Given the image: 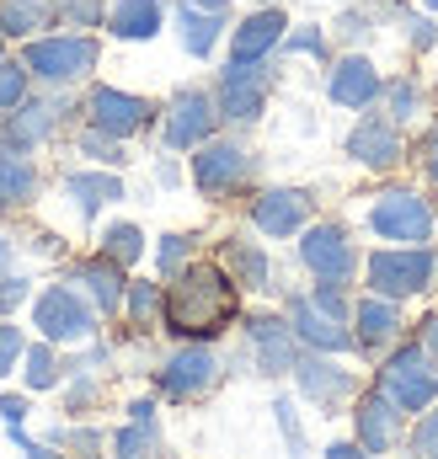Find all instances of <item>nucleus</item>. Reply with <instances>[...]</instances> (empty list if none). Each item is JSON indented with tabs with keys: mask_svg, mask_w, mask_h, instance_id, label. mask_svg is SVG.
I'll return each mask as SVG.
<instances>
[{
	"mask_svg": "<svg viewBox=\"0 0 438 459\" xmlns=\"http://www.w3.org/2000/svg\"><path fill=\"white\" fill-rule=\"evenodd\" d=\"M219 256H224V273H230L241 289H273V262H267V251H262L257 240L230 235V240L219 246Z\"/></svg>",
	"mask_w": 438,
	"mask_h": 459,
	"instance_id": "obj_24",
	"label": "nucleus"
},
{
	"mask_svg": "<svg viewBox=\"0 0 438 459\" xmlns=\"http://www.w3.org/2000/svg\"><path fill=\"white\" fill-rule=\"evenodd\" d=\"M417 459H438V438H434V444H428V449H423Z\"/></svg>",
	"mask_w": 438,
	"mask_h": 459,
	"instance_id": "obj_57",
	"label": "nucleus"
},
{
	"mask_svg": "<svg viewBox=\"0 0 438 459\" xmlns=\"http://www.w3.org/2000/svg\"><path fill=\"white\" fill-rule=\"evenodd\" d=\"M219 379V358L209 352V342H188L177 347L166 363H161V395L166 401H198L209 395Z\"/></svg>",
	"mask_w": 438,
	"mask_h": 459,
	"instance_id": "obj_10",
	"label": "nucleus"
},
{
	"mask_svg": "<svg viewBox=\"0 0 438 459\" xmlns=\"http://www.w3.org/2000/svg\"><path fill=\"white\" fill-rule=\"evenodd\" d=\"M284 54H311V59H321V65H327L331 43H327V32H321V27H300V32H289V38H284Z\"/></svg>",
	"mask_w": 438,
	"mask_h": 459,
	"instance_id": "obj_37",
	"label": "nucleus"
},
{
	"mask_svg": "<svg viewBox=\"0 0 438 459\" xmlns=\"http://www.w3.org/2000/svg\"><path fill=\"white\" fill-rule=\"evenodd\" d=\"M289 326H294L300 342L316 347V352H347V347H358V337L347 332V321L327 316L311 294H289Z\"/></svg>",
	"mask_w": 438,
	"mask_h": 459,
	"instance_id": "obj_18",
	"label": "nucleus"
},
{
	"mask_svg": "<svg viewBox=\"0 0 438 459\" xmlns=\"http://www.w3.org/2000/svg\"><path fill=\"white\" fill-rule=\"evenodd\" d=\"M97 395H102V390H97V379H86V368H81V379H75V390H70V411H75V417H81V411H92V406H97Z\"/></svg>",
	"mask_w": 438,
	"mask_h": 459,
	"instance_id": "obj_48",
	"label": "nucleus"
},
{
	"mask_svg": "<svg viewBox=\"0 0 438 459\" xmlns=\"http://www.w3.org/2000/svg\"><path fill=\"white\" fill-rule=\"evenodd\" d=\"M65 193H70V198H75V209L92 220V214H102L108 204L123 198V182H118L112 171H70V177H65Z\"/></svg>",
	"mask_w": 438,
	"mask_h": 459,
	"instance_id": "obj_26",
	"label": "nucleus"
},
{
	"mask_svg": "<svg viewBox=\"0 0 438 459\" xmlns=\"http://www.w3.org/2000/svg\"><path fill=\"white\" fill-rule=\"evenodd\" d=\"M294 385H300V395L316 406V411H342L353 395H358V379H353V368H342V363H331V352H300V363H294Z\"/></svg>",
	"mask_w": 438,
	"mask_h": 459,
	"instance_id": "obj_8",
	"label": "nucleus"
},
{
	"mask_svg": "<svg viewBox=\"0 0 438 459\" xmlns=\"http://www.w3.org/2000/svg\"><path fill=\"white\" fill-rule=\"evenodd\" d=\"M273 417H278V433H284V444H289V459H305V428H300L294 406H289V401H273Z\"/></svg>",
	"mask_w": 438,
	"mask_h": 459,
	"instance_id": "obj_38",
	"label": "nucleus"
},
{
	"mask_svg": "<svg viewBox=\"0 0 438 459\" xmlns=\"http://www.w3.org/2000/svg\"><path fill=\"white\" fill-rule=\"evenodd\" d=\"M311 209H316V198L305 187H267L262 198H251V225L284 240V235H300L311 225Z\"/></svg>",
	"mask_w": 438,
	"mask_h": 459,
	"instance_id": "obj_15",
	"label": "nucleus"
},
{
	"mask_svg": "<svg viewBox=\"0 0 438 459\" xmlns=\"http://www.w3.org/2000/svg\"><path fill=\"white\" fill-rule=\"evenodd\" d=\"M5 256H11V240H5V235H0V267H5Z\"/></svg>",
	"mask_w": 438,
	"mask_h": 459,
	"instance_id": "obj_56",
	"label": "nucleus"
},
{
	"mask_svg": "<svg viewBox=\"0 0 438 459\" xmlns=\"http://www.w3.org/2000/svg\"><path fill=\"white\" fill-rule=\"evenodd\" d=\"M374 459H380V455H374Z\"/></svg>",
	"mask_w": 438,
	"mask_h": 459,
	"instance_id": "obj_61",
	"label": "nucleus"
},
{
	"mask_svg": "<svg viewBox=\"0 0 438 459\" xmlns=\"http://www.w3.org/2000/svg\"><path fill=\"white\" fill-rule=\"evenodd\" d=\"M59 117H65L59 102H16L11 117H5V144L32 150V144H43V139L59 128Z\"/></svg>",
	"mask_w": 438,
	"mask_h": 459,
	"instance_id": "obj_23",
	"label": "nucleus"
},
{
	"mask_svg": "<svg viewBox=\"0 0 438 459\" xmlns=\"http://www.w3.org/2000/svg\"><path fill=\"white\" fill-rule=\"evenodd\" d=\"M54 5L48 0H0V32L5 38H32L38 27H48Z\"/></svg>",
	"mask_w": 438,
	"mask_h": 459,
	"instance_id": "obj_29",
	"label": "nucleus"
},
{
	"mask_svg": "<svg viewBox=\"0 0 438 459\" xmlns=\"http://www.w3.org/2000/svg\"><path fill=\"white\" fill-rule=\"evenodd\" d=\"M337 38H342V43L374 38V16H369V11H342V16H337Z\"/></svg>",
	"mask_w": 438,
	"mask_h": 459,
	"instance_id": "obj_43",
	"label": "nucleus"
},
{
	"mask_svg": "<svg viewBox=\"0 0 438 459\" xmlns=\"http://www.w3.org/2000/svg\"><path fill=\"white\" fill-rule=\"evenodd\" d=\"M128 417H134V422H155V401H134Z\"/></svg>",
	"mask_w": 438,
	"mask_h": 459,
	"instance_id": "obj_54",
	"label": "nucleus"
},
{
	"mask_svg": "<svg viewBox=\"0 0 438 459\" xmlns=\"http://www.w3.org/2000/svg\"><path fill=\"white\" fill-rule=\"evenodd\" d=\"M347 155L369 171H396L401 155H407V139H401V123L385 113H364L347 134Z\"/></svg>",
	"mask_w": 438,
	"mask_h": 459,
	"instance_id": "obj_11",
	"label": "nucleus"
},
{
	"mask_svg": "<svg viewBox=\"0 0 438 459\" xmlns=\"http://www.w3.org/2000/svg\"><path fill=\"white\" fill-rule=\"evenodd\" d=\"M423 113H428V91H423L412 75H401V81L385 86V117H396V123L407 128L412 117H423Z\"/></svg>",
	"mask_w": 438,
	"mask_h": 459,
	"instance_id": "obj_30",
	"label": "nucleus"
},
{
	"mask_svg": "<svg viewBox=\"0 0 438 459\" xmlns=\"http://www.w3.org/2000/svg\"><path fill=\"white\" fill-rule=\"evenodd\" d=\"M54 11L70 27H102V0H54Z\"/></svg>",
	"mask_w": 438,
	"mask_h": 459,
	"instance_id": "obj_40",
	"label": "nucleus"
},
{
	"mask_svg": "<svg viewBox=\"0 0 438 459\" xmlns=\"http://www.w3.org/2000/svg\"><path fill=\"white\" fill-rule=\"evenodd\" d=\"M188 256H193V240H188V235H161V251H155L161 278H177V273L188 267Z\"/></svg>",
	"mask_w": 438,
	"mask_h": 459,
	"instance_id": "obj_35",
	"label": "nucleus"
},
{
	"mask_svg": "<svg viewBox=\"0 0 438 459\" xmlns=\"http://www.w3.org/2000/svg\"><path fill=\"white\" fill-rule=\"evenodd\" d=\"M374 385L412 417V411H428L438 401V368L428 363V352L423 342H401L385 363H380V374H374Z\"/></svg>",
	"mask_w": 438,
	"mask_h": 459,
	"instance_id": "obj_3",
	"label": "nucleus"
},
{
	"mask_svg": "<svg viewBox=\"0 0 438 459\" xmlns=\"http://www.w3.org/2000/svg\"><path fill=\"white\" fill-rule=\"evenodd\" d=\"M251 177V150L246 144H235V139H209V144H198V155H193V187L204 193V198H230V193H241V182Z\"/></svg>",
	"mask_w": 438,
	"mask_h": 459,
	"instance_id": "obj_7",
	"label": "nucleus"
},
{
	"mask_svg": "<svg viewBox=\"0 0 438 459\" xmlns=\"http://www.w3.org/2000/svg\"><path fill=\"white\" fill-rule=\"evenodd\" d=\"M54 444L75 449L81 459H97V449H102V433H97V428H59V433H54Z\"/></svg>",
	"mask_w": 438,
	"mask_h": 459,
	"instance_id": "obj_41",
	"label": "nucleus"
},
{
	"mask_svg": "<svg viewBox=\"0 0 438 459\" xmlns=\"http://www.w3.org/2000/svg\"><path fill=\"white\" fill-rule=\"evenodd\" d=\"M27 390H48V385H59V358H54V342H38L27 347Z\"/></svg>",
	"mask_w": 438,
	"mask_h": 459,
	"instance_id": "obj_34",
	"label": "nucleus"
},
{
	"mask_svg": "<svg viewBox=\"0 0 438 459\" xmlns=\"http://www.w3.org/2000/svg\"><path fill=\"white\" fill-rule=\"evenodd\" d=\"M81 155H92V160H102V166H123V160H128V155L118 150V139L102 134V128H86V134H81Z\"/></svg>",
	"mask_w": 438,
	"mask_h": 459,
	"instance_id": "obj_36",
	"label": "nucleus"
},
{
	"mask_svg": "<svg viewBox=\"0 0 438 459\" xmlns=\"http://www.w3.org/2000/svg\"><path fill=\"white\" fill-rule=\"evenodd\" d=\"M128 316H134V326H155L166 316V294L155 283H128Z\"/></svg>",
	"mask_w": 438,
	"mask_h": 459,
	"instance_id": "obj_33",
	"label": "nucleus"
},
{
	"mask_svg": "<svg viewBox=\"0 0 438 459\" xmlns=\"http://www.w3.org/2000/svg\"><path fill=\"white\" fill-rule=\"evenodd\" d=\"M215 123H219V102L209 91H177L171 108H166V144L171 150H198L215 139Z\"/></svg>",
	"mask_w": 438,
	"mask_h": 459,
	"instance_id": "obj_13",
	"label": "nucleus"
},
{
	"mask_svg": "<svg viewBox=\"0 0 438 459\" xmlns=\"http://www.w3.org/2000/svg\"><path fill=\"white\" fill-rule=\"evenodd\" d=\"M193 5H204V11H224L230 0H193Z\"/></svg>",
	"mask_w": 438,
	"mask_h": 459,
	"instance_id": "obj_55",
	"label": "nucleus"
},
{
	"mask_svg": "<svg viewBox=\"0 0 438 459\" xmlns=\"http://www.w3.org/2000/svg\"><path fill=\"white\" fill-rule=\"evenodd\" d=\"M300 262H305L316 278H327V283H347V278L358 273V251H353V240H347L342 225H311L305 230Z\"/></svg>",
	"mask_w": 438,
	"mask_h": 459,
	"instance_id": "obj_14",
	"label": "nucleus"
},
{
	"mask_svg": "<svg viewBox=\"0 0 438 459\" xmlns=\"http://www.w3.org/2000/svg\"><path fill=\"white\" fill-rule=\"evenodd\" d=\"M16 102H27V65H5L0 59V113L16 108Z\"/></svg>",
	"mask_w": 438,
	"mask_h": 459,
	"instance_id": "obj_39",
	"label": "nucleus"
},
{
	"mask_svg": "<svg viewBox=\"0 0 438 459\" xmlns=\"http://www.w3.org/2000/svg\"><path fill=\"white\" fill-rule=\"evenodd\" d=\"M428 5H438V0H428Z\"/></svg>",
	"mask_w": 438,
	"mask_h": 459,
	"instance_id": "obj_59",
	"label": "nucleus"
},
{
	"mask_svg": "<svg viewBox=\"0 0 438 459\" xmlns=\"http://www.w3.org/2000/svg\"><path fill=\"white\" fill-rule=\"evenodd\" d=\"M86 113H92V128H102V134H112V139H128V134L150 128L155 108H150L145 97H134V91H118V86H97V91L86 97Z\"/></svg>",
	"mask_w": 438,
	"mask_h": 459,
	"instance_id": "obj_17",
	"label": "nucleus"
},
{
	"mask_svg": "<svg viewBox=\"0 0 438 459\" xmlns=\"http://www.w3.org/2000/svg\"><path fill=\"white\" fill-rule=\"evenodd\" d=\"M0 38H5V32H0Z\"/></svg>",
	"mask_w": 438,
	"mask_h": 459,
	"instance_id": "obj_60",
	"label": "nucleus"
},
{
	"mask_svg": "<svg viewBox=\"0 0 438 459\" xmlns=\"http://www.w3.org/2000/svg\"><path fill=\"white\" fill-rule=\"evenodd\" d=\"M438 273V251L434 246H380L369 251L364 262V278H369V294H385V299H412L434 283Z\"/></svg>",
	"mask_w": 438,
	"mask_h": 459,
	"instance_id": "obj_2",
	"label": "nucleus"
},
{
	"mask_svg": "<svg viewBox=\"0 0 438 459\" xmlns=\"http://www.w3.org/2000/svg\"><path fill=\"white\" fill-rule=\"evenodd\" d=\"M407 459H417V455H412V449H407Z\"/></svg>",
	"mask_w": 438,
	"mask_h": 459,
	"instance_id": "obj_58",
	"label": "nucleus"
},
{
	"mask_svg": "<svg viewBox=\"0 0 438 459\" xmlns=\"http://www.w3.org/2000/svg\"><path fill=\"white\" fill-rule=\"evenodd\" d=\"M353 433H358V444H364L369 455H390V449L407 438V411L374 385V390L358 395V406H353Z\"/></svg>",
	"mask_w": 438,
	"mask_h": 459,
	"instance_id": "obj_12",
	"label": "nucleus"
},
{
	"mask_svg": "<svg viewBox=\"0 0 438 459\" xmlns=\"http://www.w3.org/2000/svg\"><path fill=\"white\" fill-rule=\"evenodd\" d=\"M434 438H438V401L428 406V411H423V417H417V428H412V438H407V449H412V455H423V449H428Z\"/></svg>",
	"mask_w": 438,
	"mask_h": 459,
	"instance_id": "obj_45",
	"label": "nucleus"
},
{
	"mask_svg": "<svg viewBox=\"0 0 438 459\" xmlns=\"http://www.w3.org/2000/svg\"><path fill=\"white\" fill-rule=\"evenodd\" d=\"M353 326H358V352H385L401 342V299L369 294L353 305Z\"/></svg>",
	"mask_w": 438,
	"mask_h": 459,
	"instance_id": "obj_20",
	"label": "nucleus"
},
{
	"mask_svg": "<svg viewBox=\"0 0 438 459\" xmlns=\"http://www.w3.org/2000/svg\"><path fill=\"white\" fill-rule=\"evenodd\" d=\"M177 32H182V48H188L193 59H209L215 43H219V32H224V16L193 5V0H182V5H177Z\"/></svg>",
	"mask_w": 438,
	"mask_h": 459,
	"instance_id": "obj_25",
	"label": "nucleus"
},
{
	"mask_svg": "<svg viewBox=\"0 0 438 459\" xmlns=\"http://www.w3.org/2000/svg\"><path fill=\"white\" fill-rule=\"evenodd\" d=\"M369 230L390 246H428L434 240V204L412 187H385L369 204Z\"/></svg>",
	"mask_w": 438,
	"mask_h": 459,
	"instance_id": "obj_4",
	"label": "nucleus"
},
{
	"mask_svg": "<svg viewBox=\"0 0 438 459\" xmlns=\"http://www.w3.org/2000/svg\"><path fill=\"white\" fill-rule=\"evenodd\" d=\"M70 283H81V294L102 310V316H112L123 299H128V283H123V267L112 262V256H92V262H75L70 267Z\"/></svg>",
	"mask_w": 438,
	"mask_h": 459,
	"instance_id": "obj_22",
	"label": "nucleus"
},
{
	"mask_svg": "<svg viewBox=\"0 0 438 459\" xmlns=\"http://www.w3.org/2000/svg\"><path fill=\"white\" fill-rule=\"evenodd\" d=\"M327 97L337 108H353V113H369L380 97H385V81H380V70L364 59V54H347L337 70H331L327 81Z\"/></svg>",
	"mask_w": 438,
	"mask_h": 459,
	"instance_id": "obj_19",
	"label": "nucleus"
},
{
	"mask_svg": "<svg viewBox=\"0 0 438 459\" xmlns=\"http://www.w3.org/2000/svg\"><path fill=\"white\" fill-rule=\"evenodd\" d=\"M407 43H412L417 54H428V48L438 43V27L428 22V16H407Z\"/></svg>",
	"mask_w": 438,
	"mask_h": 459,
	"instance_id": "obj_47",
	"label": "nucleus"
},
{
	"mask_svg": "<svg viewBox=\"0 0 438 459\" xmlns=\"http://www.w3.org/2000/svg\"><path fill=\"white\" fill-rule=\"evenodd\" d=\"M32 326L43 332V342H92V337H97V305H86L81 289L54 283V289L38 294Z\"/></svg>",
	"mask_w": 438,
	"mask_h": 459,
	"instance_id": "obj_6",
	"label": "nucleus"
},
{
	"mask_svg": "<svg viewBox=\"0 0 438 459\" xmlns=\"http://www.w3.org/2000/svg\"><path fill=\"white\" fill-rule=\"evenodd\" d=\"M27 294H32V283H27V278H11V273H0V316H11V310L27 299Z\"/></svg>",
	"mask_w": 438,
	"mask_h": 459,
	"instance_id": "obj_46",
	"label": "nucleus"
},
{
	"mask_svg": "<svg viewBox=\"0 0 438 459\" xmlns=\"http://www.w3.org/2000/svg\"><path fill=\"white\" fill-rule=\"evenodd\" d=\"M417 342H423V352H428V363L438 368V316H428V321H423V332H417Z\"/></svg>",
	"mask_w": 438,
	"mask_h": 459,
	"instance_id": "obj_51",
	"label": "nucleus"
},
{
	"mask_svg": "<svg viewBox=\"0 0 438 459\" xmlns=\"http://www.w3.org/2000/svg\"><path fill=\"white\" fill-rule=\"evenodd\" d=\"M327 459H374V455H369V449H364V444L353 438V444H331Z\"/></svg>",
	"mask_w": 438,
	"mask_h": 459,
	"instance_id": "obj_52",
	"label": "nucleus"
},
{
	"mask_svg": "<svg viewBox=\"0 0 438 459\" xmlns=\"http://www.w3.org/2000/svg\"><path fill=\"white\" fill-rule=\"evenodd\" d=\"M112 449H118V459H161V428L128 417V428L112 438Z\"/></svg>",
	"mask_w": 438,
	"mask_h": 459,
	"instance_id": "obj_31",
	"label": "nucleus"
},
{
	"mask_svg": "<svg viewBox=\"0 0 438 459\" xmlns=\"http://www.w3.org/2000/svg\"><path fill=\"white\" fill-rule=\"evenodd\" d=\"M428 182L438 187V128L428 134Z\"/></svg>",
	"mask_w": 438,
	"mask_h": 459,
	"instance_id": "obj_53",
	"label": "nucleus"
},
{
	"mask_svg": "<svg viewBox=\"0 0 438 459\" xmlns=\"http://www.w3.org/2000/svg\"><path fill=\"white\" fill-rule=\"evenodd\" d=\"M267 91H273V70L267 65H224L219 75V117L224 123H257L267 108Z\"/></svg>",
	"mask_w": 438,
	"mask_h": 459,
	"instance_id": "obj_9",
	"label": "nucleus"
},
{
	"mask_svg": "<svg viewBox=\"0 0 438 459\" xmlns=\"http://www.w3.org/2000/svg\"><path fill=\"white\" fill-rule=\"evenodd\" d=\"M284 11H251L241 27H235V38H230V59L235 65H262L278 43H284Z\"/></svg>",
	"mask_w": 438,
	"mask_h": 459,
	"instance_id": "obj_21",
	"label": "nucleus"
},
{
	"mask_svg": "<svg viewBox=\"0 0 438 459\" xmlns=\"http://www.w3.org/2000/svg\"><path fill=\"white\" fill-rule=\"evenodd\" d=\"M327 316H337V321H353V305H347V294H342V283H327V278H316V294H311Z\"/></svg>",
	"mask_w": 438,
	"mask_h": 459,
	"instance_id": "obj_42",
	"label": "nucleus"
},
{
	"mask_svg": "<svg viewBox=\"0 0 438 459\" xmlns=\"http://www.w3.org/2000/svg\"><path fill=\"white\" fill-rule=\"evenodd\" d=\"M11 438H16V449H22V455H27V459H59V455H54V449H48V444H32V438H27L22 428H11Z\"/></svg>",
	"mask_w": 438,
	"mask_h": 459,
	"instance_id": "obj_50",
	"label": "nucleus"
},
{
	"mask_svg": "<svg viewBox=\"0 0 438 459\" xmlns=\"http://www.w3.org/2000/svg\"><path fill=\"white\" fill-rule=\"evenodd\" d=\"M32 187H38V171H32L27 150H16V144H0V209H16V204H27V198H32Z\"/></svg>",
	"mask_w": 438,
	"mask_h": 459,
	"instance_id": "obj_28",
	"label": "nucleus"
},
{
	"mask_svg": "<svg viewBox=\"0 0 438 459\" xmlns=\"http://www.w3.org/2000/svg\"><path fill=\"white\" fill-rule=\"evenodd\" d=\"M22 352H27V337H22L16 326H5V321H0V379L16 368V358H22Z\"/></svg>",
	"mask_w": 438,
	"mask_h": 459,
	"instance_id": "obj_44",
	"label": "nucleus"
},
{
	"mask_svg": "<svg viewBox=\"0 0 438 459\" xmlns=\"http://www.w3.org/2000/svg\"><path fill=\"white\" fill-rule=\"evenodd\" d=\"M102 256H112L118 267H134L145 256V230L139 225H108L102 230Z\"/></svg>",
	"mask_w": 438,
	"mask_h": 459,
	"instance_id": "obj_32",
	"label": "nucleus"
},
{
	"mask_svg": "<svg viewBox=\"0 0 438 459\" xmlns=\"http://www.w3.org/2000/svg\"><path fill=\"white\" fill-rule=\"evenodd\" d=\"M27 75L48 81V86H75L97 70V38L86 32H65V38H32L22 54Z\"/></svg>",
	"mask_w": 438,
	"mask_h": 459,
	"instance_id": "obj_5",
	"label": "nucleus"
},
{
	"mask_svg": "<svg viewBox=\"0 0 438 459\" xmlns=\"http://www.w3.org/2000/svg\"><path fill=\"white\" fill-rule=\"evenodd\" d=\"M161 0H118L108 16V32L123 43H139V38H155L161 32Z\"/></svg>",
	"mask_w": 438,
	"mask_h": 459,
	"instance_id": "obj_27",
	"label": "nucleus"
},
{
	"mask_svg": "<svg viewBox=\"0 0 438 459\" xmlns=\"http://www.w3.org/2000/svg\"><path fill=\"white\" fill-rule=\"evenodd\" d=\"M27 395H0V417H5V428H22L27 422Z\"/></svg>",
	"mask_w": 438,
	"mask_h": 459,
	"instance_id": "obj_49",
	"label": "nucleus"
},
{
	"mask_svg": "<svg viewBox=\"0 0 438 459\" xmlns=\"http://www.w3.org/2000/svg\"><path fill=\"white\" fill-rule=\"evenodd\" d=\"M241 316V283L224 267H182L166 289V332L182 342H209Z\"/></svg>",
	"mask_w": 438,
	"mask_h": 459,
	"instance_id": "obj_1",
	"label": "nucleus"
},
{
	"mask_svg": "<svg viewBox=\"0 0 438 459\" xmlns=\"http://www.w3.org/2000/svg\"><path fill=\"white\" fill-rule=\"evenodd\" d=\"M246 342H251V358H257V374H267V379L294 374L300 352H294V326L284 316H251L246 321Z\"/></svg>",
	"mask_w": 438,
	"mask_h": 459,
	"instance_id": "obj_16",
	"label": "nucleus"
}]
</instances>
